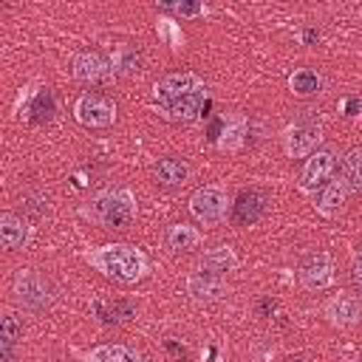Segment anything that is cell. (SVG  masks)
Wrapping results in <instances>:
<instances>
[{"label":"cell","mask_w":362,"mask_h":362,"mask_svg":"<svg viewBox=\"0 0 362 362\" xmlns=\"http://www.w3.org/2000/svg\"><path fill=\"white\" fill-rule=\"evenodd\" d=\"M153 105L167 122H192L206 105V85L192 71H175L156 82Z\"/></svg>","instance_id":"cell-1"},{"label":"cell","mask_w":362,"mask_h":362,"mask_svg":"<svg viewBox=\"0 0 362 362\" xmlns=\"http://www.w3.org/2000/svg\"><path fill=\"white\" fill-rule=\"evenodd\" d=\"M88 263L116 283H139L150 272L147 255L133 243H105L88 252Z\"/></svg>","instance_id":"cell-2"},{"label":"cell","mask_w":362,"mask_h":362,"mask_svg":"<svg viewBox=\"0 0 362 362\" xmlns=\"http://www.w3.org/2000/svg\"><path fill=\"white\" fill-rule=\"evenodd\" d=\"M85 218L96 221L105 229H127L136 221V195L127 187H107L99 189L88 206L82 209Z\"/></svg>","instance_id":"cell-3"},{"label":"cell","mask_w":362,"mask_h":362,"mask_svg":"<svg viewBox=\"0 0 362 362\" xmlns=\"http://www.w3.org/2000/svg\"><path fill=\"white\" fill-rule=\"evenodd\" d=\"M189 212L201 226H218L229 212V192L223 184H204L189 195Z\"/></svg>","instance_id":"cell-4"},{"label":"cell","mask_w":362,"mask_h":362,"mask_svg":"<svg viewBox=\"0 0 362 362\" xmlns=\"http://www.w3.org/2000/svg\"><path fill=\"white\" fill-rule=\"evenodd\" d=\"M322 141V122L314 116L294 119L283 133V150L288 158H308L317 153V144Z\"/></svg>","instance_id":"cell-5"},{"label":"cell","mask_w":362,"mask_h":362,"mask_svg":"<svg viewBox=\"0 0 362 362\" xmlns=\"http://www.w3.org/2000/svg\"><path fill=\"white\" fill-rule=\"evenodd\" d=\"M14 300H17V305L25 308V311H42V308H48L51 300H54L51 283H48L42 274H37V272L23 269V272H17V277H14Z\"/></svg>","instance_id":"cell-6"},{"label":"cell","mask_w":362,"mask_h":362,"mask_svg":"<svg viewBox=\"0 0 362 362\" xmlns=\"http://www.w3.org/2000/svg\"><path fill=\"white\" fill-rule=\"evenodd\" d=\"M74 119L82 127L102 130V127H110L116 122V105L110 99L99 96V93H82L74 102Z\"/></svg>","instance_id":"cell-7"},{"label":"cell","mask_w":362,"mask_h":362,"mask_svg":"<svg viewBox=\"0 0 362 362\" xmlns=\"http://www.w3.org/2000/svg\"><path fill=\"white\" fill-rule=\"evenodd\" d=\"M334 170H337V153L334 150H317V153H311L308 161H305V167H303V173H300L303 192L317 195L331 181Z\"/></svg>","instance_id":"cell-8"},{"label":"cell","mask_w":362,"mask_h":362,"mask_svg":"<svg viewBox=\"0 0 362 362\" xmlns=\"http://www.w3.org/2000/svg\"><path fill=\"white\" fill-rule=\"evenodd\" d=\"M297 277H300L303 288L322 291V288H328L334 283V263H331V257L325 252H311V255L303 257Z\"/></svg>","instance_id":"cell-9"},{"label":"cell","mask_w":362,"mask_h":362,"mask_svg":"<svg viewBox=\"0 0 362 362\" xmlns=\"http://www.w3.org/2000/svg\"><path fill=\"white\" fill-rule=\"evenodd\" d=\"M322 314L334 328H354L362 320V300L351 291H339L325 303Z\"/></svg>","instance_id":"cell-10"},{"label":"cell","mask_w":362,"mask_h":362,"mask_svg":"<svg viewBox=\"0 0 362 362\" xmlns=\"http://www.w3.org/2000/svg\"><path fill=\"white\" fill-rule=\"evenodd\" d=\"M226 291V277L215 274V272H206V269H192L187 274V294L195 300V303H215L221 300Z\"/></svg>","instance_id":"cell-11"},{"label":"cell","mask_w":362,"mask_h":362,"mask_svg":"<svg viewBox=\"0 0 362 362\" xmlns=\"http://www.w3.org/2000/svg\"><path fill=\"white\" fill-rule=\"evenodd\" d=\"M266 206H269V195L263 189H257V187L243 189L235 198V204H232V221H235V226H252V223H257L263 218Z\"/></svg>","instance_id":"cell-12"},{"label":"cell","mask_w":362,"mask_h":362,"mask_svg":"<svg viewBox=\"0 0 362 362\" xmlns=\"http://www.w3.org/2000/svg\"><path fill=\"white\" fill-rule=\"evenodd\" d=\"M110 65L113 62H107L99 51H82L74 57L71 74H74V79H79L85 85H96V82H105L110 76V71H113Z\"/></svg>","instance_id":"cell-13"},{"label":"cell","mask_w":362,"mask_h":362,"mask_svg":"<svg viewBox=\"0 0 362 362\" xmlns=\"http://www.w3.org/2000/svg\"><path fill=\"white\" fill-rule=\"evenodd\" d=\"M31 235H34V226L25 218H20L14 212H3L0 215V240H3V249H8V252L23 249L31 240Z\"/></svg>","instance_id":"cell-14"},{"label":"cell","mask_w":362,"mask_h":362,"mask_svg":"<svg viewBox=\"0 0 362 362\" xmlns=\"http://www.w3.org/2000/svg\"><path fill=\"white\" fill-rule=\"evenodd\" d=\"M153 173H156V181H158L161 187H167V189L184 187V184L189 181V175H192L189 164H187L184 158H175V156H167V158L156 161Z\"/></svg>","instance_id":"cell-15"},{"label":"cell","mask_w":362,"mask_h":362,"mask_svg":"<svg viewBox=\"0 0 362 362\" xmlns=\"http://www.w3.org/2000/svg\"><path fill=\"white\" fill-rule=\"evenodd\" d=\"M345 201H348V189L342 181H328L317 195H314V206L320 215L325 218H337L342 209H345Z\"/></svg>","instance_id":"cell-16"},{"label":"cell","mask_w":362,"mask_h":362,"mask_svg":"<svg viewBox=\"0 0 362 362\" xmlns=\"http://www.w3.org/2000/svg\"><path fill=\"white\" fill-rule=\"evenodd\" d=\"M195 266H198V269H206V272H215V274H221V277H229V272L238 269V257H235L232 246H212V249H206V252L198 257Z\"/></svg>","instance_id":"cell-17"},{"label":"cell","mask_w":362,"mask_h":362,"mask_svg":"<svg viewBox=\"0 0 362 362\" xmlns=\"http://www.w3.org/2000/svg\"><path fill=\"white\" fill-rule=\"evenodd\" d=\"M201 240H204V235L189 223H173L164 232V243L170 252H192L201 246Z\"/></svg>","instance_id":"cell-18"},{"label":"cell","mask_w":362,"mask_h":362,"mask_svg":"<svg viewBox=\"0 0 362 362\" xmlns=\"http://www.w3.org/2000/svg\"><path fill=\"white\" fill-rule=\"evenodd\" d=\"M88 362H141V359L136 348L124 342H107V345H96L88 354Z\"/></svg>","instance_id":"cell-19"},{"label":"cell","mask_w":362,"mask_h":362,"mask_svg":"<svg viewBox=\"0 0 362 362\" xmlns=\"http://www.w3.org/2000/svg\"><path fill=\"white\" fill-rule=\"evenodd\" d=\"M339 181L348 192H362V147H354L339 167Z\"/></svg>","instance_id":"cell-20"},{"label":"cell","mask_w":362,"mask_h":362,"mask_svg":"<svg viewBox=\"0 0 362 362\" xmlns=\"http://www.w3.org/2000/svg\"><path fill=\"white\" fill-rule=\"evenodd\" d=\"M20 337H23L20 320L11 311H6L3 320H0V354H3V359H11V351L20 342Z\"/></svg>","instance_id":"cell-21"},{"label":"cell","mask_w":362,"mask_h":362,"mask_svg":"<svg viewBox=\"0 0 362 362\" xmlns=\"http://www.w3.org/2000/svg\"><path fill=\"white\" fill-rule=\"evenodd\" d=\"M320 85H322V79H320V74H317L314 68H297V71L288 76V88H291V93H297V96H311V93L320 90Z\"/></svg>","instance_id":"cell-22"},{"label":"cell","mask_w":362,"mask_h":362,"mask_svg":"<svg viewBox=\"0 0 362 362\" xmlns=\"http://www.w3.org/2000/svg\"><path fill=\"white\" fill-rule=\"evenodd\" d=\"M243 133H246L243 116H238V113L226 116V119H223V133H221L218 147H221V150H238V147L243 144Z\"/></svg>","instance_id":"cell-23"},{"label":"cell","mask_w":362,"mask_h":362,"mask_svg":"<svg viewBox=\"0 0 362 362\" xmlns=\"http://www.w3.org/2000/svg\"><path fill=\"white\" fill-rule=\"evenodd\" d=\"M113 68L119 74H133L139 71V51H133L130 45H119L113 54Z\"/></svg>","instance_id":"cell-24"},{"label":"cell","mask_w":362,"mask_h":362,"mask_svg":"<svg viewBox=\"0 0 362 362\" xmlns=\"http://www.w3.org/2000/svg\"><path fill=\"white\" fill-rule=\"evenodd\" d=\"M28 110L37 113L40 122H42V119H51V116H54V96H51V90H40V93L34 96V105H31Z\"/></svg>","instance_id":"cell-25"},{"label":"cell","mask_w":362,"mask_h":362,"mask_svg":"<svg viewBox=\"0 0 362 362\" xmlns=\"http://www.w3.org/2000/svg\"><path fill=\"white\" fill-rule=\"evenodd\" d=\"M164 8L175 11L178 17H198V14H204V6H201V3H170V6H164Z\"/></svg>","instance_id":"cell-26"},{"label":"cell","mask_w":362,"mask_h":362,"mask_svg":"<svg viewBox=\"0 0 362 362\" xmlns=\"http://www.w3.org/2000/svg\"><path fill=\"white\" fill-rule=\"evenodd\" d=\"M158 31H161L164 37H170V40H173V45L178 48V42H181V37H178V31H175V25H173V20H158Z\"/></svg>","instance_id":"cell-27"},{"label":"cell","mask_w":362,"mask_h":362,"mask_svg":"<svg viewBox=\"0 0 362 362\" xmlns=\"http://www.w3.org/2000/svg\"><path fill=\"white\" fill-rule=\"evenodd\" d=\"M351 286L356 288V294H362V257H356L351 266Z\"/></svg>","instance_id":"cell-28"},{"label":"cell","mask_w":362,"mask_h":362,"mask_svg":"<svg viewBox=\"0 0 362 362\" xmlns=\"http://www.w3.org/2000/svg\"><path fill=\"white\" fill-rule=\"evenodd\" d=\"M339 107H342V110H348V116H354V110L359 107V102H356V99H345Z\"/></svg>","instance_id":"cell-29"},{"label":"cell","mask_w":362,"mask_h":362,"mask_svg":"<svg viewBox=\"0 0 362 362\" xmlns=\"http://www.w3.org/2000/svg\"><path fill=\"white\" fill-rule=\"evenodd\" d=\"M303 40H305V42H314V40H320V31H311V28H308V31L303 34Z\"/></svg>","instance_id":"cell-30"}]
</instances>
